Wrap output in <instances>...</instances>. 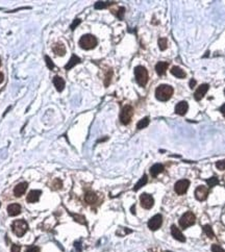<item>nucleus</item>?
<instances>
[{"instance_id":"nucleus-15","label":"nucleus","mask_w":225,"mask_h":252,"mask_svg":"<svg viewBox=\"0 0 225 252\" xmlns=\"http://www.w3.org/2000/svg\"><path fill=\"white\" fill-rule=\"evenodd\" d=\"M42 192L39 191V190H32L28 193L27 197H26V200L29 203H35V202H38L39 199H40V196H41Z\"/></svg>"},{"instance_id":"nucleus-22","label":"nucleus","mask_w":225,"mask_h":252,"mask_svg":"<svg viewBox=\"0 0 225 252\" xmlns=\"http://www.w3.org/2000/svg\"><path fill=\"white\" fill-rule=\"evenodd\" d=\"M97 195H96L94 192H88L87 194H85V200L87 203L89 204H94L97 202Z\"/></svg>"},{"instance_id":"nucleus-4","label":"nucleus","mask_w":225,"mask_h":252,"mask_svg":"<svg viewBox=\"0 0 225 252\" xmlns=\"http://www.w3.org/2000/svg\"><path fill=\"white\" fill-rule=\"evenodd\" d=\"M134 76L135 80H137L138 85H140L141 87H145L148 81V72L146 68H144L143 66H138L134 68Z\"/></svg>"},{"instance_id":"nucleus-43","label":"nucleus","mask_w":225,"mask_h":252,"mask_svg":"<svg viewBox=\"0 0 225 252\" xmlns=\"http://www.w3.org/2000/svg\"><path fill=\"white\" fill-rule=\"evenodd\" d=\"M3 79H4V76H3L2 73L0 72V84H1V82L3 81Z\"/></svg>"},{"instance_id":"nucleus-35","label":"nucleus","mask_w":225,"mask_h":252,"mask_svg":"<svg viewBox=\"0 0 225 252\" xmlns=\"http://www.w3.org/2000/svg\"><path fill=\"white\" fill-rule=\"evenodd\" d=\"M124 11H125V8H120L118 9V13L116 15H117V17L120 19V20H122L123 19V16H124Z\"/></svg>"},{"instance_id":"nucleus-7","label":"nucleus","mask_w":225,"mask_h":252,"mask_svg":"<svg viewBox=\"0 0 225 252\" xmlns=\"http://www.w3.org/2000/svg\"><path fill=\"white\" fill-rule=\"evenodd\" d=\"M189 187H190V181L188 179H180L175 184L174 190L176 192V194L184 195V193H187Z\"/></svg>"},{"instance_id":"nucleus-8","label":"nucleus","mask_w":225,"mask_h":252,"mask_svg":"<svg viewBox=\"0 0 225 252\" xmlns=\"http://www.w3.org/2000/svg\"><path fill=\"white\" fill-rule=\"evenodd\" d=\"M162 223H163V217H162V215L157 214L148 221V228L153 231L157 230L162 226Z\"/></svg>"},{"instance_id":"nucleus-25","label":"nucleus","mask_w":225,"mask_h":252,"mask_svg":"<svg viewBox=\"0 0 225 252\" xmlns=\"http://www.w3.org/2000/svg\"><path fill=\"white\" fill-rule=\"evenodd\" d=\"M148 124H149V118L148 117H145L143 118L142 120H140L138 122V124H137V128L138 129H143L145 127H147Z\"/></svg>"},{"instance_id":"nucleus-33","label":"nucleus","mask_w":225,"mask_h":252,"mask_svg":"<svg viewBox=\"0 0 225 252\" xmlns=\"http://www.w3.org/2000/svg\"><path fill=\"white\" fill-rule=\"evenodd\" d=\"M52 185H53L54 187V189H61L62 187H63V182H62V180L61 179H58V178H56V179L53 181V184H52Z\"/></svg>"},{"instance_id":"nucleus-16","label":"nucleus","mask_w":225,"mask_h":252,"mask_svg":"<svg viewBox=\"0 0 225 252\" xmlns=\"http://www.w3.org/2000/svg\"><path fill=\"white\" fill-rule=\"evenodd\" d=\"M8 213L9 216H12V217L18 216V215L21 213V205L18 203L9 204L8 206Z\"/></svg>"},{"instance_id":"nucleus-2","label":"nucleus","mask_w":225,"mask_h":252,"mask_svg":"<svg viewBox=\"0 0 225 252\" xmlns=\"http://www.w3.org/2000/svg\"><path fill=\"white\" fill-rule=\"evenodd\" d=\"M12 230L13 233H14L17 237L21 238L23 237L26 231L28 230V224L27 222L25 220H22V219H20V220H16L12 223Z\"/></svg>"},{"instance_id":"nucleus-32","label":"nucleus","mask_w":225,"mask_h":252,"mask_svg":"<svg viewBox=\"0 0 225 252\" xmlns=\"http://www.w3.org/2000/svg\"><path fill=\"white\" fill-rule=\"evenodd\" d=\"M72 216H73V218L75 219V221H77V222H79V223H81V224H85V217L78 216V215H72Z\"/></svg>"},{"instance_id":"nucleus-21","label":"nucleus","mask_w":225,"mask_h":252,"mask_svg":"<svg viewBox=\"0 0 225 252\" xmlns=\"http://www.w3.org/2000/svg\"><path fill=\"white\" fill-rule=\"evenodd\" d=\"M52 50L53 52L58 56H63L66 54V48L65 46L61 44V43H58V44H54L53 47H52Z\"/></svg>"},{"instance_id":"nucleus-44","label":"nucleus","mask_w":225,"mask_h":252,"mask_svg":"<svg viewBox=\"0 0 225 252\" xmlns=\"http://www.w3.org/2000/svg\"><path fill=\"white\" fill-rule=\"evenodd\" d=\"M0 65H1V61H0Z\"/></svg>"},{"instance_id":"nucleus-31","label":"nucleus","mask_w":225,"mask_h":252,"mask_svg":"<svg viewBox=\"0 0 225 252\" xmlns=\"http://www.w3.org/2000/svg\"><path fill=\"white\" fill-rule=\"evenodd\" d=\"M216 167H217L218 170H221V171L225 170V160H222V161L217 162H216Z\"/></svg>"},{"instance_id":"nucleus-36","label":"nucleus","mask_w":225,"mask_h":252,"mask_svg":"<svg viewBox=\"0 0 225 252\" xmlns=\"http://www.w3.org/2000/svg\"><path fill=\"white\" fill-rule=\"evenodd\" d=\"M80 22H81L80 19H75L74 21H73V23L71 24V29H72V30H74V29L77 27L79 24H80Z\"/></svg>"},{"instance_id":"nucleus-40","label":"nucleus","mask_w":225,"mask_h":252,"mask_svg":"<svg viewBox=\"0 0 225 252\" xmlns=\"http://www.w3.org/2000/svg\"><path fill=\"white\" fill-rule=\"evenodd\" d=\"M195 85H196V80H195V79H191V80H190V88L193 89V88H195Z\"/></svg>"},{"instance_id":"nucleus-39","label":"nucleus","mask_w":225,"mask_h":252,"mask_svg":"<svg viewBox=\"0 0 225 252\" xmlns=\"http://www.w3.org/2000/svg\"><path fill=\"white\" fill-rule=\"evenodd\" d=\"M74 247L76 248V250H77V252H80V251H81V245H80V242H75V243H74Z\"/></svg>"},{"instance_id":"nucleus-13","label":"nucleus","mask_w":225,"mask_h":252,"mask_svg":"<svg viewBox=\"0 0 225 252\" xmlns=\"http://www.w3.org/2000/svg\"><path fill=\"white\" fill-rule=\"evenodd\" d=\"M171 234L175 240L179 241V242H181V243H184V242H186V238L184 237L183 233H181V231L178 229L175 225H172L171 226Z\"/></svg>"},{"instance_id":"nucleus-6","label":"nucleus","mask_w":225,"mask_h":252,"mask_svg":"<svg viewBox=\"0 0 225 252\" xmlns=\"http://www.w3.org/2000/svg\"><path fill=\"white\" fill-rule=\"evenodd\" d=\"M132 115H134V108H132L130 105H125V107L122 108V111L120 112V121L122 124L127 125L129 124V122L132 118Z\"/></svg>"},{"instance_id":"nucleus-24","label":"nucleus","mask_w":225,"mask_h":252,"mask_svg":"<svg viewBox=\"0 0 225 252\" xmlns=\"http://www.w3.org/2000/svg\"><path fill=\"white\" fill-rule=\"evenodd\" d=\"M147 181H148V177H147V175L146 174H144L143 176H142L140 178V180H139L137 182V184L134 185V191H139L142 187H144L145 184H147Z\"/></svg>"},{"instance_id":"nucleus-46","label":"nucleus","mask_w":225,"mask_h":252,"mask_svg":"<svg viewBox=\"0 0 225 252\" xmlns=\"http://www.w3.org/2000/svg\"><path fill=\"white\" fill-rule=\"evenodd\" d=\"M224 94H225V90H224Z\"/></svg>"},{"instance_id":"nucleus-30","label":"nucleus","mask_w":225,"mask_h":252,"mask_svg":"<svg viewBox=\"0 0 225 252\" xmlns=\"http://www.w3.org/2000/svg\"><path fill=\"white\" fill-rule=\"evenodd\" d=\"M45 61H46V64H47V67L49 68V70H53L55 68V65L53 64V62L51 61V58H49L48 55L45 56Z\"/></svg>"},{"instance_id":"nucleus-5","label":"nucleus","mask_w":225,"mask_h":252,"mask_svg":"<svg viewBox=\"0 0 225 252\" xmlns=\"http://www.w3.org/2000/svg\"><path fill=\"white\" fill-rule=\"evenodd\" d=\"M196 222V217L192 211H187L179 219V225L183 228H188L195 224Z\"/></svg>"},{"instance_id":"nucleus-20","label":"nucleus","mask_w":225,"mask_h":252,"mask_svg":"<svg viewBox=\"0 0 225 252\" xmlns=\"http://www.w3.org/2000/svg\"><path fill=\"white\" fill-rule=\"evenodd\" d=\"M81 62V59L78 58L77 55H75L73 54L71 56V58H70V61L68 62V64L65 66V69L66 70H70V69H72L74 67V66H76L77 64H79V63Z\"/></svg>"},{"instance_id":"nucleus-12","label":"nucleus","mask_w":225,"mask_h":252,"mask_svg":"<svg viewBox=\"0 0 225 252\" xmlns=\"http://www.w3.org/2000/svg\"><path fill=\"white\" fill-rule=\"evenodd\" d=\"M188 109H189L188 102L187 101H180L179 103H177L176 107H175V112L179 116H184V115L187 114Z\"/></svg>"},{"instance_id":"nucleus-38","label":"nucleus","mask_w":225,"mask_h":252,"mask_svg":"<svg viewBox=\"0 0 225 252\" xmlns=\"http://www.w3.org/2000/svg\"><path fill=\"white\" fill-rule=\"evenodd\" d=\"M20 249H21V247L19 246V245H16V244H14L12 246V250H11V252H20Z\"/></svg>"},{"instance_id":"nucleus-23","label":"nucleus","mask_w":225,"mask_h":252,"mask_svg":"<svg viewBox=\"0 0 225 252\" xmlns=\"http://www.w3.org/2000/svg\"><path fill=\"white\" fill-rule=\"evenodd\" d=\"M171 73L174 76H176L177 78H184L187 76L186 72H184L183 69L179 67H173L171 69Z\"/></svg>"},{"instance_id":"nucleus-45","label":"nucleus","mask_w":225,"mask_h":252,"mask_svg":"<svg viewBox=\"0 0 225 252\" xmlns=\"http://www.w3.org/2000/svg\"><path fill=\"white\" fill-rule=\"evenodd\" d=\"M0 206H1V203H0Z\"/></svg>"},{"instance_id":"nucleus-34","label":"nucleus","mask_w":225,"mask_h":252,"mask_svg":"<svg viewBox=\"0 0 225 252\" xmlns=\"http://www.w3.org/2000/svg\"><path fill=\"white\" fill-rule=\"evenodd\" d=\"M211 251L213 252H225V250L222 247H220L219 245H216V244L211 246Z\"/></svg>"},{"instance_id":"nucleus-28","label":"nucleus","mask_w":225,"mask_h":252,"mask_svg":"<svg viewBox=\"0 0 225 252\" xmlns=\"http://www.w3.org/2000/svg\"><path fill=\"white\" fill-rule=\"evenodd\" d=\"M114 2H103V1H98V2H96L95 3V5H94V8L96 9H102V8H105L108 5H111Z\"/></svg>"},{"instance_id":"nucleus-9","label":"nucleus","mask_w":225,"mask_h":252,"mask_svg":"<svg viewBox=\"0 0 225 252\" xmlns=\"http://www.w3.org/2000/svg\"><path fill=\"white\" fill-rule=\"evenodd\" d=\"M140 202H141V205L145 210H150L154 204V199L151 195L144 193L140 196Z\"/></svg>"},{"instance_id":"nucleus-19","label":"nucleus","mask_w":225,"mask_h":252,"mask_svg":"<svg viewBox=\"0 0 225 252\" xmlns=\"http://www.w3.org/2000/svg\"><path fill=\"white\" fill-rule=\"evenodd\" d=\"M163 171H164V166L162 164H155L150 168V174L152 177H156Z\"/></svg>"},{"instance_id":"nucleus-10","label":"nucleus","mask_w":225,"mask_h":252,"mask_svg":"<svg viewBox=\"0 0 225 252\" xmlns=\"http://www.w3.org/2000/svg\"><path fill=\"white\" fill-rule=\"evenodd\" d=\"M208 195V188L204 187V185H199L196 190H195V197L197 200L204 201L207 198Z\"/></svg>"},{"instance_id":"nucleus-42","label":"nucleus","mask_w":225,"mask_h":252,"mask_svg":"<svg viewBox=\"0 0 225 252\" xmlns=\"http://www.w3.org/2000/svg\"><path fill=\"white\" fill-rule=\"evenodd\" d=\"M130 211H131V213L134 214V215L135 214V206H134V205H132L131 208H130Z\"/></svg>"},{"instance_id":"nucleus-3","label":"nucleus","mask_w":225,"mask_h":252,"mask_svg":"<svg viewBox=\"0 0 225 252\" xmlns=\"http://www.w3.org/2000/svg\"><path fill=\"white\" fill-rule=\"evenodd\" d=\"M97 43L98 41L96 36L92 35H85L79 40V46L85 50H90V49L95 48L97 46Z\"/></svg>"},{"instance_id":"nucleus-14","label":"nucleus","mask_w":225,"mask_h":252,"mask_svg":"<svg viewBox=\"0 0 225 252\" xmlns=\"http://www.w3.org/2000/svg\"><path fill=\"white\" fill-rule=\"evenodd\" d=\"M27 187H28L27 182H20V184L16 185L14 189V195L16 197L22 196V195L25 193V191L27 190Z\"/></svg>"},{"instance_id":"nucleus-41","label":"nucleus","mask_w":225,"mask_h":252,"mask_svg":"<svg viewBox=\"0 0 225 252\" xmlns=\"http://www.w3.org/2000/svg\"><path fill=\"white\" fill-rule=\"evenodd\" d=\"M220 112H221V114H222L224 117H225V103L220 107Z\"/></svg>"},{"instance_id":"nucleus-1","label":"nucleus","mask_w":225,"mask_h":252,"mask_svg":"<svg viewBox=\"0 0 225 252\" xmlns=\"http://www.w3.org/2000/svg\"><path fill=\"white\" fill-rule=\"evenodd\" d=\"M173 95V88L168 85H161L155 90V97L160 101H168Z\"/></svg>"},{"instance_id":"nucleus-27","label":"nucleus","mask_w":225,"mask_h":252,"mask_svg":"<svg viewBox=\"0 0 225 252\" xmlns=\"http://www.w3.org/2000/svg\"><path fill=\"white\" fill-rule=\"evenodd\" d=\"M157 44H158V47H160L161 50H166V49H167V46H168L167 39H166V38H161V39H158Z\"/></svg>"},{"instance_id":"nucleus-11","label":"nucleus","mask_w":225,"mask_h":252,"mask_svg":"<svg viewBox=\"0 0 225 252\" xmlns=\"http://www.w3.org/2000/svg\"><path fill=\"white\" fill-rule=\"evenodd\" d=\"M207 91H208V85H206V84H203V85H201L200 87H198V89L194 94L195 100H197V101L201 100V99L204 97V95L206 94Z\"/></svg>"},{"instance_id":"nucleus-18","label":"nucleus","mask_w":225,"mask_h":252,"mask_svg":"<svg viewBox=\"0 0 225 252\" xmlns=\"http://www.w3.org/2000/svg\"><path fill=\"white\" fill-rule=\"evenodd\" d=\"M168 66H169V64L167 62H160V63H157L156 66H155V71H156L158 75L162 76L166 73Z\"/></svg>"},{"instance_id":"nucleus-17","label":"nucleus","mask_w":225,"mask_h":252,"mask_svg":"<svg viewBox=\"0 0 225 252\" xmlns=\"http://www.w3.org/2000/svg\"><path fill=\"white\" fill-rule=\"evenodd\" d=\"M53 85L58 92H63L65 89V80L59 76H54L53 77Z\"/></svg>"},{"instance_id":"nucleus-37","label":"nucleus","mask_w":225,"mask_h":252,"mask_svg":"<svg viewBox=\"0 0 225 252\" xmlns=\"http://www.w3.org/2000/svg\"><path fill=\"white\" fill-rule=\"evenodd\" d=\"M25 252H40V248L36 246H31V247H28Z\"/></svg>"},{"instance_id":"nucleus-26","label":"nucleus","mask_w":225,"mask_h":252,"mask_svg":"<svg viewBox=\"0 0 225 252\" xmlns=\"http://www.w3.org/2000/svg\"><path fill=\"white\" fill-rule=\"evenodd\" d=\"M203 231H204V233H206L210 238H213L215 237V233H214V231H213V228H211L210 225H204V226H203Z\"/></svg>"},{"instance_id":"nucleus-29","label":"nucleus","mask_w":225,"mask_h":252,"mask_svg":"<svg viewBox=\"0 0 225 252\" xmlns=\"http://www.w3.org/2000/svg\"><path fill=\"white\" fill-rule=\"evenodd\" d=\"M206 184L210 188H213V187H215V185H217L218 184H219V179H218V177L213 176V177L206 179Z\"/></svg>"}]
</instances>
